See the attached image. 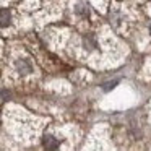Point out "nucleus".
<instances>
[{
    "label": "nucleus",
    "mask_w": 151,
    "mask_h": 151,
    "mask_svg": "<svg viewBox=\"0 0 151 151\" xmlns=\"http://www.w3.org/2000/svg\"><path fill=\"white\" fill-rule=\"evenodd\" d=\"M42 146L47 151H55L59 148V140L54 138L52 135H46V137H42Z\"/></svg>",
    "instance_id": "1"
},
{
    "label": "nucleus",
    "mask_w": 151,
    "mask_h": 151,
    "mask_svg": "<svg viewBox=\"0 0 151 151\" xmlns=\"http://www.w3.org/2000/svg\"><path fill=\"white\" fill-rule=\"evenodd\" d=\"M17 68H18V72H20L21 75H28V73L33 72V65H31V62L26 60V59L17 60Z\"/></svg>",
    "instance_id": "2"
},
{
    "label": "nucleus",
    "mask_w": 151,
    "mask_h": 151,
    "mask_svg": "<svg viewBox=\"0 0 151 151\" xmlns=\"http://www.w3.org/2000/svg\"><path fill=\"white\" fill-rule=\"evenodd\" d=\"M10 21H12L10 10H8V8H2V10H0V26H2V28L8 26Z\"/></svg>",
    "instance_id": "3"
},
{
    "label": "nucleus",
    "mask_w": 151,
    "mask_h": 151,
    "mask_svg": "<svg viewBox=\"0 0 151 151\" xmlns=\"http://www.w3.org/2000/svg\"><path fill=\"white\" fill-rule=\"evenodd\" d=\"M76 13H78V15H81L83 18H86V17L89 15L88 5H85V4H78V5H76Z\"/></svg>",
    "instance_id": "4"
},
{
    "label": "nucleus",
    "mask_w": 151,
    "mask_h": 151,
    "mask_svg": "<svg viewBox=\"0 0 151 151\" xmlns=\"http://www.w3.org/2000/svg\"><path fill=\"white\" fill-rule=\"evenodd\" d=\"M117 85V81H112V83H106L104 85V91H109V89H112L114 86Z\"/></svg>",
    "instance_id": "5"
},
{
    "label": "nucleus",
    "mask_w": 151,
    "mask_h": 151,
    "mask_svg": "<svg viewBox=\"0 0 151 151\" xmlns=\"http://www.w3.org/2000/svg\"><path fill=\"white\" fill-rule=\"evenodd\" d=\"M150 33H151V26H150Z\"/></svg>",
    "instance_id": "6"
}]
</instances>
